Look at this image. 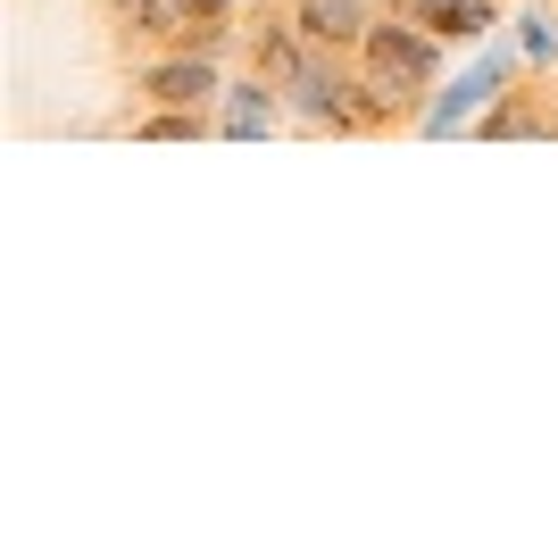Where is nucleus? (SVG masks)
<instances>
[{
	"label": "nucleus",
	"mask_w": 558,
	"mask_h": 558,
	"mask_svg": "<svg viewBox=\"0 0 558 558\" xmlns=\"http://www.w3.org/2000/svg\"><path fill=\"white\" fill-rule=\"evenodd\" d=\"M292 25H301L317 50L359 59V43H367V25H375V0H292Z\"/></svg>",
	"instance_id": "423d86ee"
},
{
	"label": "nucleus",
	"mask_w": 558,
	"mask_h": 558,
	"mask_svg": "<svg viewBox=\"0 0 558 558\" xmlns=\"http://www.w3.org/2000/svg\"><path fill=\"white\" fill-rule=\"evenodd\" d=\"M276 125H292V109H283V84H276V75H242V84H226V100H217V134H233V142H267Z\"/></svg>",
	"instance_id": "39448f33"
},
{
	"label": "nucleus",
	"mask_w": 558,
	"mask_h": 558,
	"mask_svg": "<svg viewBox=\"0 0 558 558\" xmlns=\"http://www.w3.org/2000/svg\"><path fill=\"white\" fill-rule=\"evenodd\" d=\"M475 134H484V142H509V134H558V117L542 109L534 84H509V93H500L484 117H475Z\"/></svg>",
	"instance_id": "0eeeda50"
},
{
	"label": "nucleus",
	"mask_w": 558,
	"mask_h": 558,
	"mask_svg": "<svg viewBox=\"0 0 558 558\" xmlns=\"http://www.w3.org/2000/svg\"><path fill=\"white\" fill-rule=\"evenodd\" d=\"M517 50H525L534 68L558 59V17H550V9H525V17H517Z\"/></svg>",
	"instance_id": "f8f14e48"
},
{
	"label": "nucleus",
	"mask_w": 558,
	"mask_h": 558,
	"mask_svg": "<svg viewBox=\"0 0 558 558\" xmlns=\"http://www.w3.org/2000/svg\"><path fill=\"white\" fill-rule=\"evenodd\" d=\"M175 9H184V34H175L167 50H226L233 43V9H242V0H175Z\"/></svg>",
	"instance_id": "1a4fd4ad"
},
{
	"label": "nucleus",
	"mask_w": 558,
	"mask_h": 558,
	"mask_svg": "<svg viewBox=\"0 0 558 558\" xmlns=\"http://www.w3.org/2000/svg\"><path fill=\"white\" fill-rule=\"evenodd\" d=\"M425 25H434L442 43H484L492 25H500V0H434Z\"/></svg>",
	"instance_id": "9d476101"
},
{
	"label": "nucleus",
	"mask_w": 558,
	"mask_h": 558,
	"mask_svg": "<svg viewBox=\"0 0 558 558\" xmlns=\"http://www.w3.org/2000/svg\"><path fill=\"white\" fill-rule=\"evenodd\" d=\"M359 75L384 84L409 117H425V93H442V34L425 17H392V9H375L367 43H359Z\"/></svg>",
	"instance_id": "f257e3e1"
},
{
	"label": "nucleus",
	"mask_w": 558,
	"mask_h": 558,
	"mask_svg": "<svg viewBox=\"0 0 558 558\" xmlns=\"http://www.w3.org/2000/svg\"><path fill=\"white\" fill-rule=\"evenodd\" d=\"M350 84H359V75L342 68V50L308 43V59L283 75V109H292V125H308V134H350Z\"/></svg>",
	"instance_id": "7ed1b4c3"
},
{
	"label": "nucleus",
	"mask_w": 558,
	"mask_h": 558,
	"mask_svg": "<svg viewBox=\"0 0 558 558\" xmlns=\"http://www.w3.org/2000/svg\"><path fill=\"white\" fill-rule=\"evenodd\" d=\"M100 9H109V25L125 43H175V34H184V9H175V0H100Z\"/></svg>",
	"instance_id": "6e6552de"
},
{
	"label": "nucleus",
	"mask_w": 558,
	"mask_h": 558,
	"mask_svg": "<svg viewBox=\"0 0 558 558\" xmlns=\"http://www.w3.org/2000/svg\"><path fill=\"white\" fill-rule=\"evenodd\" d=\"M134 134L142 142H209L217 134V109H142Z\"/></svg>",
	"instance_id": "9b49d317"
},
{
	"label": "nucleus",
	"mask_w": 558,
	"mask_h": 558,
	"mask_svg": "<svg viewBox=\"0 0 558 558\" xmlns=\"http://www.w3.org/2000/svg\"><path fill=\"white\" fill-rule=\"evenodd\" d=\"M509 84H517V75H509V50H484V59H475V68H466L442 100H425V117H417V125H425V134H459V125H475V117H484L492 100L509 93Z\"/></svg>",
	"instance_id": "20e7f679"
},
{
	"label": "nucleus",
	"mask_w": 558,
	"mask_h": 558,
	"mask_svg": "<svg viewBox=\"0 0 558 558\" xmlns=\"http://www.w3.org/2000/svg\"><path fill=\"white\" fill-rule=\"evenodd\" d=\"M134 100L142 109H217L226 68H217V50H159L134 68Z\"/></svg>",
	"instance_id": "f03ea898"
},
{
	"label": "nucleus",
	"mask_w": 558,
	"mask_h": 558,
	"mask_svg": "<svg viewBox=\"0 0 558 558\" xmlns=\"http://www.w3.org/2000/svg\"><path fill=\"white\" fill-rule=\"evenodd\" d=\"M375 9H392V17H425L434 0H375Z\"/></svg>",
	"instance_id": "ddd939ff"
}]
</instances>
